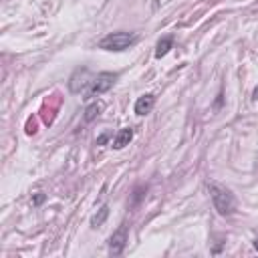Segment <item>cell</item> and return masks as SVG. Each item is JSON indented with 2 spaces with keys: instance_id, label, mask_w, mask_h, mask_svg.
Returning <instances> with one entry per match:
<instances>
[{
  "instance_id": "obj_1",
  "label": "cell",
  "mask_w": 258,
  "mask_h": 258,
  "mask_svg": "<svg viewBox=\"0 0 258 258\" xmlns=\"http://www.w3.org/2000/svg\"><path fill=\"white\" fill-rule=\"evenodd\" d=\"M206 188H208V194H210V200H212V206L214 210H216L220 216H232V214L236 212V198L234 194L218 184V182H206Z\"/></svg>"
},
{
  "instance_id": "obj_2",
  "label": "cell",
  "mask_w": 258,
  "mask_h": 258,
  "mask_svg": "<svg viewBox=\"0 0 258 258\" xmlns=\"http://www.w3.org/2000/svg\"><path fill=\"white\" fill-rule=\"evenodd\" d=\"M137 40H139V36L135 32L119 31V32H111V34H107L105 38H101L99 40V49L111 51V53H123L127 49H131Z\"/></svg>"
},
{
  "instance_id": "obj_3",
  "label": "cell",
  "mask_w": 258,
  "mask_h": 258,
  "mask_svg": "<svg viewBox=\"0 0 258 258\" xmlns=\"http://www.w3.org/2000/svg\"><path fill=\"white\" fill-rule=\"evenodd\" d=\"M117 79H119V75L117 73H109V71H103V73L95 75L93 83L89 85V89L85 91V99H95V97L107 93L115 85Z\"/></svg>"
},
{
  "instance_id": "obj_4",
  "label": "cell",
  "mask_w": 258,
  "mask_h": 258,
  "mask_svg": "<svg viewBox=\"0 0 258 258\" xmlns=\"http://www.w3.org/2000/svg\"><path fill=\"white\" fill-rule=\"evenodd\" d=\"M93 75H91V71L87 69V67H81V69H77L75 73H73V77H71V81H69V89H71V93H81V91H87L89 89V85L93 83Z\"/></svg>"
},
{
  "instance_id": "obj_5",
  "label": "cell",
  "mask_w": 258,
  "mask_h": 258,
  "mask_svg": "<svg viewBox=\"0 0 258 258\" xmlns=\"http://www.w3.org/2000/svg\"><path fill=\"white\" fill-rule=\"evenodd\" d=\"M127 238H129V230L125 224H121L109 238V254L111 256H121L125 246H127Z\"/></svg>"
},
{
  "instance_id": "obj_6",
  "label": "cell",
  "mask_w": 258,
  "mask_h": 258,
  "mask_svg": "<svg viewBox=\"0 0 258 258\" xmlns=\"http://www.w3.org/2000/svg\"><path fill=\"white\" fill-rule=\"evenodd\" d=\"M131 139H133V127H123V129H119V131H117V135L113 137L111 147L113 149H123L125 145L131 143Z\"/></svg>"
},
{
  "instance_id": "obj_7",
  "label": "cell",
  "mask_w": 258,
  "mask_h": 258,
  "mask_svg": "<svg viewBox=\"0 0 258 258\" xmlns=\"http://www.w3.org/2000/svg\"><path fill=\"white\" fill-rule=\"evenodd\" d=\"M154 105H156V97L154 95H141L137 101H135V107H133V111H135V115H147L149 111L154 109Z\"/></svg>"
},
{
  "instance_id": "obj_8",
  "label": "cell",
  "mask_w": 258,
  "mask_h": 258,
  "mask_svg": "<svg viewBox=\"0 0 258 258\" xmlns=\"http://www.w3.org/2000/svg\"><path fill=\"white\" fill-rule=\"evenodd\" d=\"M103 109H105V105H103L101 101H93L91 105H87V109H85V115H83L85 123H91L93 119H97V117L101 115Z\"/></svg>"
},
{
  "instance_id": "obj_9",
  "label": "cell",
  "mask_w": 258,
  "mask_h": 258,
  "mask_svg": "<svg viewBox=\"0 0 258 258\" xmlns=\"http://www.w3.org/2000/svg\"><path fill=\"white\" fill-rule=\"evenodd\" d=\"M174 47V38L171 36H165V38H161L160 42H158V47H156V59H161V57H165L167 53H169V49Z\"/></svg>"
},
{
  "instance_id": "obj_10",
  "label": "cell",
  "mask_w": 258,
  "mask_h": 258,
  "mask_svg": "<svg viewBox=\"0 0 258 258\" xmlns=\"http://www.w3.org/2000/svg\"><path fill=\"white\" fill-rule=\"evenodd\" d=\"M107 218H109V206H101V208L97 210V214L91 218V226H93V228H101Z\"/></svg>"
},
{
  "instance_id": "obj_11",
  "label": "cell",
  "mask_w": 258,
  "mask_h": 258,
  "mask_svg": "<svg viewBox=\"0 0 258 258\" xmlns=\"http://www.w3.org/2000/svg\"><path fill=\"white\" fill-rule=\"evenodd\" d=\"M145 192H147V188H145V186H139V188H135V192H133V206H137V204L143 200Z\"/></svg>"
},
{
  "instance_id": "obj_12",
  "label": "cell",
  "mask_w": 258,
  "mask_h": 258,
  "mask_svg": "<svg viewBox=\"0 0 258 258\" xmlns=\"http://www.w3.org/2000/svg\"><path fill=\"white\" fill-rule=\"evenodd\" d=\"M47 200V194H42V192H38V194H34V196H32V206L34 208H38L42 202H45Z\"/></svg>"
},
{
  "instance_id": "obj_13",
  "label": "cell",
  "mask_w": 258,
  "mask_h": 258,
  "mask_svg": "<svg viewBox=\"0 0 258 258\" xmlns=\"http://www.w3.org/2000/svg\"><path fill=\"white\" fill-rule=\"evenodd\" d=\"M109 137H111V133H103V135L97 139V145H103V143H105L107 139H109Z\"/></svg>"
},
{
  "instance_id": "obj_14",
  "label": "cell",
  "mask_w": 258,
  "mask_h": 258,
  "mask_svg": "<svg viewBox=\"0 0 258 258\" xmlns=\"http://www.w3.org/2000/svg\"><path fill=\"white\" fill-rule=\"evenodd\" d=\"M220 105H222V93H220V95H218V99H216V109H218Z\"/></svg>"
},
{
  "instance_id": "obj_15",
  "label": "cell",
  "mask_w": 258,
  "mask_h": 258,
  "mask_svg": "<svg viewBox=\"0 0 258 258\" xmlns=\"http://www.w3.org/2000/svg\"><path fill=\"white\" fill-rule=\"evenodd\" d=\"M252 99H258V87L254 89V93H252Z\"/></svg>"
},
{
  "instance_id": "obj_16",
  "label": "cell",
  "mask_w": 258,
  "mask_h": 258,
  "mask_svg": "<svg viewBox=\"0 0 258 258\" xmlns=\"http://www.w3.org/2000/svg\"><path fill=\"white\" fill-rule=\"evenodd\" d=\"M254 248L258 250V236H256V240H254Z\"/></svg>"
}]
</instances>
